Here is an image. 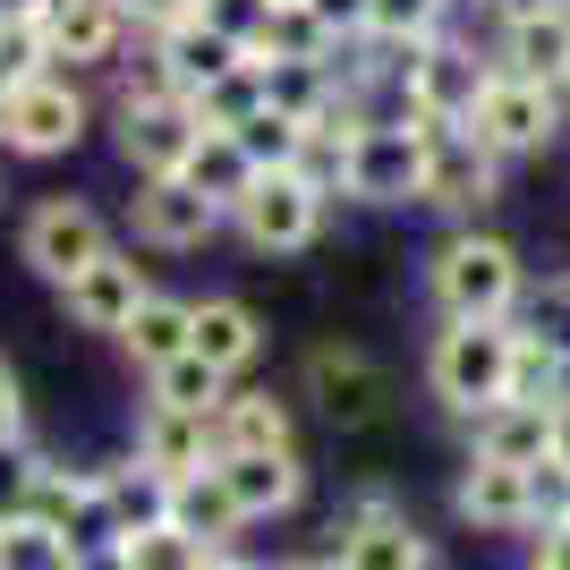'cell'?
I'll return each mask as SVG.
<instances>
[{
  "mask_svg": "<svg viewBox=\"0 0 570 570\" xmlns=\"http://www.w3.org/2000/svg\"><path fill=\"white\" fill-rule=\"evenodd\" d=\"M214 546H196L188 528H170V520H145V528H128V537H111V562L119 570H196Z\"/></svg>",
  "mask_w": 570,
  "mask_h": 570,
  "instance_id": "33",
  "label": "cell"
},
{
  "mask_svg": "<svg viewBox=\"0 0 570 570\" xmlns=\"http://www.w3.org/2000/svg\"><path fill=\"white\" fill-rule=\"evenodd\" d=\"M511 341H520V324H434V341H426L434 409L469 426L476 409L511 401Z\"/></svg>",
  "mask_w": 570,
  "mask_h": 570,
  "instance_id": "4",
  "label": "cell"
},
{
  "mask_svg": "<svg viewBox=\"0 0 570 570\" xmlns=\"http://www.w3.org/2000/svg\"><path fill=\"white\" fill-rule=\"evenodd\" d=\"M196 570H264V562H256V553H238V546H214Z\"/></svg>",
  "mask_w": 570,
  "mask_h": 570,
  "instance_id": "47",
  "label": "cell"
},
{
  "mask_svg": "<svg viewBox=\"0 0 570 570\" xmlns=\"http://www.w3.org/2000/svg\"><path fill=\"white\" fill-rule=\"evenodd\" d=\"M562 102H570V60H562Z\"/></svg>",
  "mask_w": 570,
  "mask_h": 570,
  "instance_id": "52",
  "label": "cell"
},
{
  "mask_svg": "<svg viewBox=\"0 0 570 570\" xmlns=\"http://www.w3.org/2000/svg\"><path fill=\"white\" fill-rule=\"evenodd\" d=\"M128 9V35L137 43H163V35H179L188 18H205V0H119Z\"/></svg>",
  "mask_w": 570,
  "mask_h": 570,
  "instance_id": "41",
  "label": "cell"
},
{
  "mask_svg": "<svg viewBox=\"0 0 570 570\" xmlns=\"http://www.w3.org/2000/svg\"><path fill=\"white\" fill-rule=\"evenodd\" d=\"M119 350H128V366H137V375L170 366V357L188 350V298H179V289H145L137 315H128V333H119Z\"/></svg>",
  "mask_w": 570,
  "mask_h": 570,
  "instance_id": "26",
  "label": "cell"
},
{
  "mask_svg": "<svg viewBox=\"0 0 570 570\" xmlns=\"http://www.w3.org/2000/svg\"><path fill=\"white\" fill-rule=\"evenodd\" d=\"M333 570H434V537L409 520V502L366 485L333 520Z\"/></svg>",
  "mask_w": 570,
  "mask_h": 570,
  "instance_id": "7",
  "label": "cell"
},
{
  "mask_svg": "<svg viewBox=\"0 0 570 570\" xmlns=\"http://www.w3.org/2000/svg\"><path fill=\"white\" fill-rule=\"evenodd\" d=\"M511 324L570 357V264H562V273H546V282L528 273V298H520V315H511Z\"/></svg>",
  "mask_w": 570,
  "mask_h": 570,
  "instance_id": "37",
  "label": "cell"
},
{
  "mask_svg": "<svg viewBox=\"0 0 570 570\" xmlns=\"http://www.w3.org/2000/svg\"><path fill=\"white\" fill-rule=\"evenodd\" d=\"M264 9H273V0H205V26H222L230 43H256V35H264Z\"/></svg>",
  "mask_w": 570,
  "mask_h": 570,
  "instance_id": "42",
  "label": "cell"
},
{
  "mask_svg": "<svg viewBox=\"0 0 570 570\" xmlns=\"http://www.w3.org/2000/svg\"><path fill=\"white\" fill-rule=\"evenodd\" d=\"M222 485H230V502L247 511V528L289 520L298 494H307V460H298V443H289V452H222Z\"/></svg>",
  "mask_w": 570,
  "mask_h": 570,
  "instance_id": "21",
  "label": "cell"
},
{
  "mask_svg": "<svg viewBox=\"0 0 570 570\" xmlns=\"http://www.w3.org/2000/svg\"><path fill=\"white\" fill-rule=\"evenodd\" d=\"M469 452L485 460H511V469H528V460L553 452V409L546 401H494L469 417Z\"/></svg>",
  "mask_w": 570,
  "mask_h": 570,
  "instance_id": "24",
  "label": "cell"
},
{
  "mask_svg": "<svg viewBox=\"0 0 570 570\" xmlns=\"http://www.w3.org/2000/svg\"><path fill=\"white\" fill-rule=\"evenodd\" d=\"M26 443V392H18V375L0 366V452H18Z\"/></svg>",
  "mask_w": 570,
  "mask_h": 570,
  "instance_id": "44",
  "label": "cell"
},
{
  "mask_svg": "<svg viewBox=\"0 0 570 570\" xmlns=\"http://www.w3.org/2000/svg\"><path fill=\"white\" fill-rule=\"evenodd\" d=\"M307 18L333 35V43H357L366 35V0H307Z\"/></svg>",
  "mask_w": 570,
  "mask_h": 570,
  "instance_id": "43",
  "label": "cell"
},
{
  "mask_svg": "<svg viewBox=\"0 0 570 570\" xmlns=\"http://www.w3.org/2000/svg\"><path fill=\"white\" fill-rule=\"evenodd\" d=\"M196 137H205V119H196L188 95L119 102V111H111V145H119V163L137 170V179H179L188 154H196Z\"/></svg>",
  "mask_w": 570,
  "mask_h": 570,
  "instance_id": "13",
  "label": "cell"
},
{
  "mask_svg": "<svg viewBox=\"0 0 570 570\" xmlns=\"http://www.w3.org/2000/svg\"><path fill=\"white\" fill-rule=\"evenodd\" d=\"M163 520H170V528H188L196 546H238V537H247V511H238L230 485H222V460L170 485V494H163Z\"/></svg>",
  "mask_w": 570,
  "mask_h": 570,
  "instance_id": "23",
  "label": "cell"
},
{
  "mask_svg": "<svg viewBox=\"0 0 570 570\" xmlns=\"http://www.w3.org/2000/svg\"><path fill=\"white\" fill-rule=\"evenodd\" d=\"M188 102H196V119H205V128H238L247 111H264V60L247 51L238 69H222L214 86H205V95H188Z\"/></svg>",
  "mask_w": 570,
  "mask_h": 570,
  "instance_id": "36",
  "label": "cell"
},
{
  "mask_svg": "<svg viewBox=\"0 0 570 570\" xmlns=\"http://www.w3.org/2000/svg\"><path fill=\"white\" fill-rule=\"evenodd\" d=\"M222 230H230L222 205L196 196L188 179H137V196H128V238L145 256H205Z\"/></svg>",
  "mask_w": 570,
  "mask_h": 570,
  "instance_id": "12",
  "label": "cell"
},
{
  "mask_svg": "<svg viewBox=\"0 0 570 570\" xmlns=\"http://www.w3.org/2000/svg\"><path fill=\"white\" fill-rule=\"evenodd\" d=\"M452 9H460V18H469V9H476V0H452Z\"/></svg>",
  "mask_w": 570,
  "mask_h": 570,
  "instance_id": "53",
  "label": "cell"
},
{
  "mask_svg": "<svg viewBox=\"0 0 570 570\" xmlns=\"http://www.w3.org/2000/svg\"><path fill=\"white\" fill-rule=\"evenodd\" d=\"M145 401H163V409H196V417H214V409L230 401V375H222V366H205L196 350H179L170 366H154V375H145Z\"/></svg>",
  "mask_w": 570,
  "mask_h": 570,
  "instance_id": "32",
  "label": "cell"
},
{
  "mask_svg": "<svg viewBox=\"0 0 570 570\" xmlns=\"http://www.w3.org/2000/svg\"><path fill=\"white\" fill-rule=\"evenodd\" d=\"M553 520H570V460L546 452V460H528V537Z\"/></svg>",
  "mask_w": 570,
  "mask_h": 570,
  "instance_id": "40",
  "label": "cell"
},
{
  "mask_svg": "<svg viewBox=\"0 0 570 570\" xmlns=\"http://www.w3.org/2000/svg\"><path fill=\"white\" fill-rule=\"evenodd\" d=\"M179 179H188L196 196H214V205H222V222H230V205H238V196H247V179H256V163L238 154V137H230V128H205Z\"/></svg>",
  "mask_w": 570,
  "mask_h": 570,
  "instance_id": "29",
  "label": "cell"
},
{
  "mask_svg": "<svg viewBox=\"0 0 570 570\" xmlns=\"http://www.w3.org/2000/svg\"><path fill=\"white\" fill-rule=\"evenodd\" d=\"M553 409H570V357H562V383H553Z\"/></svg>",
  "mask_w": 570,
  "mask_h": 570,
  "instance_id": "50",
  "label": "cell"
},
{
  "mask_svg": "<svg viewBox=\"0 0 570 570\" xmlns=\"http://www.w3.org/2000/svg\"><path fill=\"white\" fill-rule=\"evenodd\" d=\"M230 137H238V154H247L256 170H289V154H298V119H282L273 102H264V111L238 119Z\"/></svg>",
  "mask_w": 570,
  "mask_h": 570,
  "instance_id": "38",
  "label": "cell"
},
{
  "mask_svg": "<svg viewBox=\"0 0 570 570\" xmlns=\"http://www.w3.org/2000/svg\"><path fill=\"white\" fill-rule=\"evenodd\" d=\"M452 18H460L452 0H366V43L409 51V43H426V35H443Z\"/></svg>",
  "mask_w": 570,
  "mask_h": 570,
  "instance_id": "35",
  "label": "cell"
},
{
  "mask_svg": "<svg viewBox=\"0 0 570 570\" xmlns=\"http://www.w3.org/2000/svg\"><path fill=\"white\" fill-rule=\"evenodd\" d=\"M264 570H333V553H298V562H264Z\"/></svg>",
  "mask_w": 570,
  "mask_h": 570,
  "instance_id": "49",
  "label": "cell"
},
{
  "mask_svg": "<svg viewBox=\"0 0 570 570\" xmlns=\"http://www.w3.org/2000/svg\"><path fill=\"white\" fill-rule=\"evenodd\" d=\"M553 383H562V350H546L537 333L511 341V401H546L553 409Z\"/></svg>",
  "mask_w": 570,
  "mask_h": 570,
  "instance_id": "39",
  "label": "cell"
},
{
  "mask_svg": "<svg viewBox=\"0 0 570 570\" xmlns=\"http://www.w3.org/2000/svg\"><path fill=\"white\" fill-rule=\"evenodd\" d=\"M298 401H315L341 434H357V426L383 417V375L357 341H315V350L298 357Z\"/></svg>",
  "mask_w": 570,
  "mask_h": 570,
  "instance_id": "14",
  "label": "cell"
},
{
  "mask_svg": "<svg viewBox=\"0 0 570 570\" xmlns=\"http://www.w3.org/2000/svg\"><path fill=\"white\" fill-rule=\"evenodd\" d=\"M43 43H51V69L102 77L128 51V9L119 0H43Z\"/></svg>",
  "mask_w": 570,
  "mask_h": 570,
  "instance_id": "15",
  "label": "cell"
},
{
  "mask_svg": "<svg viewBox=\"0 0 570 570\" xmlns=\"http://www.w3.org/2000/svg\"><path fill=\"white\" fill-rule=\"evenodd\" d=\"M494 77V51L476 35V18H452L443 35L401 51V69H392V111L401 119H469L476 86Z\"/></svg>",
  "mask_w": 570,
  "mask_h": 570,
  "instance_id": "2",
  "label": "cell"
},
{
  "mask_svg": "<svg viewBox=\"0 0 570 570\" xmlns=\"http://www.w3.org/2000/svg\"><path fill=\"white\" fill-rule=\"evenodd\" d=\"M264 102L282 119H324L341 102V51H324V60H264Z\"/></svg>",
  "mask_w": 570,
  "mask_h": 570,
  "instance_id": "25",
  "label": "cell"
},
{
  "mask_svg": "<svg viewBox=\"0 0 570 570\" xmlns=\"http://www.w3.org/2000/svg\"><path fill=\"white\" fill-rule=\"evenodd\" d=\"M546 9H562V0H476L469 18L476 26H520V18H546Z\"/></svg>",
  "mask_w": 570,
  "mask_h": 570,
  "instance_id": "45",
  "label": "cell"
},
{
  "mask_svg": "<svg viewBox=\"0 0 570 570\" xmlns=\"http://www.w3.org/2000/svg\"><path fill=\"white\" fill-rule=\"evenodd\" d=\"M111 247H119L111 222H102V205H86V196H35L26 222H18V264L43 273L51 289L77 282V273H86L95 256H111Z\"/></svg>",
  "mask_w": 570,
  "mask_h": 570,
  "instance_id": "9",
  "label": "cell"
},
{
  "mask_svg": "<svg viewBox=\"0 0 570 570\" xmlns=\"http://www.w3.org/2000/svg\"><path fill=\"white\" fill-rule=\"evenodd\" d=\"M86 128H95V86L77 69H43V77H26L18 95H9V154H26V163L77 154Z\"/></svg>",
  "mask_w": 570,
  "mask_h": 570,
  "instance_id": "8",
  "label": "cell"
},
{
  "mask_svg": "<svg viewBox=\"0 0 570 570\" xmlns=\"http://www.w3.org/2000/svg\"><path fill=\"white\" fill-rule=\"evenodd\" d=\"M128 452H137L145 469L163 476V485H179V476L214 469V460H222V443H214V417H196V409H163V401H145V409H137V434H128Z\"/></svg>",
  "mask_w": 570,
  "mask_h": 570,
  "instance_id": "17",
  "label": "cell"
},
{
  "mask_svg": "<svg viewBox=\"0 0 570 570\" xmlns=\"http://www.w3.org/2000/svg\"><path fill=\"white\" fill-rule=\"evenodd\" d=\"M51 69L43 43V0H0V95H18L26 77Z\"/></svg>",
  "mask_w": 570,
  "mask_h": 570,
  "instance_id": "31",
  "label": "cell"
},
{
  "mask_svg": "<svg viewBox=\"0 0 570 570\" xmlns=\"http://www.w3.org/2000/svg\"><path fill=\"white\" fill-rule=\"evenodd\" d=\"M214 443L222 452H289L298 443V401L282 383H230V401L214 409Z\"/></svg>",
  "mask_w": 570,
  "mask_h": 570,
  "instance_id": "18",
  "label": "cell"
},
{
  "mask_svg": "<svg viewBox=\"0 0 570 570\" xmlns=\"http://www.w3.org/2000/svg\"><path fill=\"white\" fill-rule=\"evenodd\" d=\"M409 128H417V154H426L417 205H426V214H443L452 230H460V222H485V205H502V179H511V163L476 145L469 119H409Z\"/></svg>",
  "mask_w": 570,
  "mask_h": 570,
  "instance_id": "3",
  "label": "cell"
},
{
  "mask_svg": "<svg viewBox=\"0 0 570 570\" xmlns=\"http://www.w3.org/2000/svg\"><path fill=\"white\" fill-rule=\"evenodd\" d=\"M324 230H333V205H324L298 170H256L247 196L230 205V238L256 247V256H307Z\"/></svg>",
  "mask_w": 570,
  "mask_h": 570,
  "instance_id": "6",
  "label": "cell"
},
{
  "mask_svg": "<svg viewBox=\"0 0 570 570\" xmlns=\"http://www.w3.org/2000/svg\"><path fill=\"white\" fill-rule=\"evenodd\" d=\"M247 51H256V60H324V51H341V43L307 18V0H273V9H264V35Z\"/></svg>",
  "mask_w": 570,
  "mask_h": 570,
  "instance_id": "34",
  "label": "cell"
},
{
  "mask_svg": "<svg viewBox=\"0 0 570 570\" xmlns=\"http://www.w3.org/2000/svg\"><path fill=\"white\" fill-rule=\"evenodd\" d=\"M163 60H170V77H179V95H205L222 69H238V60H247V43H230L222 26L188 18L179 35H163Z\"/></svg>",
  "mask_w": 570,
  "mask_h": 570,
  "instance_id": "28",
  "label": "cell"
},
{
  "mask_svg": "<svg viewBox=\"0 0 570 570\" xmlns=\"http://www.w3.org/2000/svg\"><path fill=\"white\" fill-rule=\"evenodd\" d=\"M95 494H102V528H111V537H128V528H145V520H163V476L145 469L137 452L128 460H111V469H95Z\"/></svg>",
  "mask_w": 570,
  "mask_h": 570,
  "instance_id": "27",
  "label": "cell"
},
{
  "mask_svg": "<svg viewBox=\"0 0 570 570\" xmlns=\"http://www.w3.org/2000/svg\"><path fill=\"white\" fill-rule=\"evenodd\" d=\"M469 128H476L485 154H502V163H546L553 145H562V128H570V102H562V86H546V77L494 69L476 86V102H469Z\"/></svg>",
  "mask_w": 570,
  "mask_h": 570,
  "instance_id": "5",
  "label": "cell"
},
{
  "mask_svg": "<svg viewBox=\"0 0 570 570\" xmlns=\"http://www.w3.org/2000/svg\"><path fill=\"white\" fill-rule=\"evenodd\" d=\"M452 511L476 537H528V469L469 452V469H460V485H452Z\"/></svg>",
  "mask_w": 570,
  "mask_h": 570,
  "instance_id": "19",
  "label": "cell"
},
{
  "mask_svg": "<svg viewBox=\"0 0 570 570\" xmlns=\"http://www.w3.org/2000/svg\"><path fill=\"white\" fill-rule=\"evenodd\" d=\"M0 154H9V95H0Z\"/></svg>",
  "mask_w": 570,
  "mask_h": 570,
  "instance_id": "51",
  "label": "cell"
},
{
  "mask_svg": "<svg viewBox=\"0 0 570 570\" xmlns=\"http://www.w3.org/2000/svg\"><path fill=\"white\" fill-rule=\"evenodd\" d=\"M188 350L238 383V375L264 357V315L247 307V298H230V289H214V298H188Z\"/></svg>",
  "mask_w": 570,
  "mask_h": 570,
  "instance_id": "20",
  "label": "cell"
},
{
  "mask_svg": "<svg viewBox=\"0 0 570 570\" xmlns=\"http://www.w3.org/2000/svg\"><path fill=\"white\" fill-rule=\"evenodd\" d=\"M485 51H494V69H511V77H546V86H562L570 0H562V9H546V18H520V26H485Z\"/></svg>",
  "mask_w": 570,
  "mask_h": 570,
  "instance_id": "22",
  "label": "cell"
},
{
  "mask_svg": "<svg viewBox=\"0 0 570 570\" xmlns=\"http://www.w3.org/2000/svg\"><path fill=\"white\" fill-rule=\"evenodd\" d=\"M553 460H570V409H553Z\"/></svg>",
  "mask_w": 570,
  "mask_h": 570,
  "instance_id": "48",
  "label": "cell"
},
{
  "mask_svg": "<svg viewBox=\"0 0 570 570\" xmlns=\"http://www.w3.org/2000/svg\"><path fill=\"white\" fill-rule=\"evenodd\" d=\"M417 179H426V154H417V128H409V119H366L350 137V205H366V214H409V205H417Z\"/></svg>",
  "mask_w": 570,
  "mask_h": 570,
  "instance_id": "11",
  "label": "cell"
},
{
  "mask_svg": "<svg viewBox=\"0 0 570 570\" xmlns=\"http://www.w3.org/2000/svg\"><path fill=\"white\" fill-rule=\"evenodd\" d=\"M528 570H570V520L537 528V562H528Z\"/></svg>",
  "mask_w": 570,
  "mask_h": 570,
  "instance_id": "46",
  "label": "cell"
},
{
  "mask_svg": "<svg viewBox=\"0 0 570 570\" xmlns=\"http://www.w3.org/2000/svg\"><path fill=\"white\" fill-rule=\"evenodd\" d=\"M86 553L95 546H77V537L26 520V511H0V570H86Z\"/></svg>",
  "mask_w": 570,
  "mask_h": 570,
  "instance_id": "30",
  "label": "cell"
},
{
  "mask_svg": "<svg viewBox=\"0 0 570 570\" xmlns=\"http://www.w3.org/2000/svg\"><path fill=\"white\" fill-rule=\"evenodd\" d=\"M145 289H154V282H145L137 247H111V256H95L86 273H77V282H60V307H69V324H77V333H102V341H119Z\"/></svg>",
  "mask_w": 570,
  "mask_h": 570,
  "instance_id": "16",
  "label": "cell"
},
{
  "mask_svg": "<svg viewBox=\"0 0 570 570\" xmlns=\"http://www.w3.org/2000/svg\"><path fill=\"white\" fill-rule=\"evenodd\" d=\"M9 511L60 528V537H77V546H111V528H102V494H95V469L43 460V452H26V443H18V494H9Z\"/></svg>",
  "mask_w": 570,
  "mask_h": 570,
  "instance_id": "10",
  "label": "cell"
},
{
  "mask_svg": "<svg viewBox=\"0 0 570 570\" xmlns=\"http://www.w3.org/2000/svg\"><path fill=\"white\" fill-rule=\"evenodd\" d=\"M426 298H434V324H511L528 298V256L485 222H460L426 256Z\"/></svg>",
  "mask_w": 570,
  "mask_h": 570,
  "instance_id": "1",
  "label": "cell"
}]
</instances>
